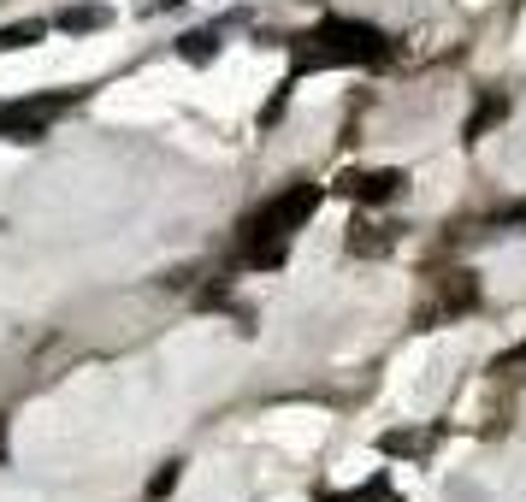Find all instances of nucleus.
Here are the masks:
<instances>
[{
    "mask_svg": "<svg viewBox=\"0 0 526 502\" xmlns=\"http://www.w3.org/2000/svg\"><path fill=\"white\" fill-rule=\"evenodd\" d=\"M473 302H479V278H473V272H450V284H444V308H450V314H467Z\"/></svg>",
    "mask_w": 526,
    "mask_h": 502,
    "instance_id": "6",
    "label": "nucleus"
},
{
    "mask_svg": "<svg viewBox=\"0 0 526 502\" xmlns=\"http://www.w3.org/2000/svg\"><path fill=\"white\" fill-rule=\"evenodd\" d=\"M107 24V6H71L60 12V30H101Z\"/></svg>",
    "mask_w": 526,
    "mask_h": 502,
    "instance_id": "8",
    "label": "nucleus"
},
{
    "mask_svg": "<svg viewBox=\"0 0 526 502\" xmlns=\"http://www.w3.org/2000/svg\"><path fill=\"white\" fill-rule=\"evenodd\" d=\"M178 54H184L190 65H207L213 54H219V48H213V36H207V30H201V36L190 30V36H178Z\"/></svg>",
    "mask_w": 526,
    "mask_h": 502,
    "instance_id": "10",
    "label": "nucleus"
},
{
    "mask_svg": "<svg viewBox=\"0 0 526 502\" xmlns=\"http://www.w3.org/2000/svg\"><path fill=\"white\" fill-rule=\"evenodd\" d=\"M420 432H391V438H379V449H385V455H414V449H420Z\"/></svg>",
    "mask_w": 526,
    "mask_h": 502,
    "instance_id": "11",
    "label": "nucleus"
},
{
    "mask_svg": "<svg viewBox=\"0 0 526 502\" xmlns=\"http://www.w3.org/2000/svg\"><path fill=\"white\" fill-rule=\"evenodd\" d=\"M503 113H509V95H485V101L473 107V119H467V136L479 142V136H485V130H491V125H497Z\"/></svg>",
    "mask_w": 526,
    "mask_h": 502,
    "instance_id": "7",
    "label": "nucleus"
},
{
    "mask_svg": "<svg viewBox=\"0 0 526 502\" xmlns=\"http://www.w3.org/2000/svg\"><path fill=\"white\" fill-rule=\"evenodd\" d=\"M314 207H320V189L314 184H296L284 195H272L261 213L243 219V243H290V231H302L314 219Z\"/></svg>",
    "mask_w": 526,
    "mask_h": 502,
    "instance_id": "2",
    "label": "nucleus"
},
{
    "mask_svg": "<svg viewBox=\"0 0 526 502\" xmlns=\"http://www.w3.org/2000/svg\"><path fill=\"white\" fill-rule=\"evenodd\" d=\"M0 467H6V420H0Z\"/></svg>",
    "mask_w": 526,
    "mask_h": 502,
    "instance_id": "15",
    "label": "nucleus"
},
{
    "mask_svg": "<svg viewBox=\"0 0 526 502\" xmlns=\"http://www.w3.org/2000/svg\"><path fill=\"white\" fill-rule=\"evenodd\" d=\"M515 367H526V337L515 343V349H503V355L491 361V373H515Z\"/></svg>",
    "mask_w": 526,
    "mask_h": 502,
    "instance_id": "12",
    "label": "nucleus"
},
{
    "mask_svg": "<svg viewBox=\"0 0 526 502\" xmlns=\"http://www.w3.org/2000/svg\"><path fill=\"white\" fill-rule=\"evenodd\" d=\"M391 54V42L373 24H349V18H326L320 30H308L296 42V71H320V65H379Z\"/></svg>",
    "mask_w": 526,
    "mask_h": 502,
    "instance_id": "1",
    "label": "nucleus"
},
{
    "mask_svg": "<svg viewBox=\"0 0 526 502\" xmlns=\"http://www.w3.org/2000/svg\"><path fill=\"white\" fill-rule=\"evenodd\" d=\"M77 95H83V89H66V95H36V101H12V107H0V136H12V142H36L42 125H48L54 113H66Z\"/></svg>",
    "mask_w": 526,
    "mask_h": 502,
    "instance_id": "3",
    "label": "nucleus"
},
{
    "mask_svg": "<svg viewBox=\"0 0 526 502\" xmlns=\"http://www.w3.org/2000/svg\"><path fill=\"white\" fill-rule=\"evenodd\" d=\"M172 485H178V467H160V473H154V485H148V497H154V502L172 497Z\"/></svg>",
    "mask_w": 526,
    "mask_h": 502,
    "instance_id": "13",
    "label": "nucleus"
},
{
    "mask_svg": "<svg viewBox=\"0 0 526 502\" xmlns=\"http://www.w3.org/2000/svg\"><path fill=\"white\" fill-rule=\"evenodd\" d=\"M30 42H42V24L30 18V24H0V54L6 48H30Z\"/></svg>",
    "mask_w": 526,
    "mask_h": 502,
    "instance_id": "9",
    "label": "nucleus"
},
{
    "mask_svg": "<svg viewBox=\"0 0 526 502\" xmlns=\"http://www.w3.org/2000/svg\"><path fill=\"white\" fill-rule=\"evenodd\" d=\"M396 249V225H385V231H379V225H355V231H349V254H391Z\"/></svg>",
    "mask_w": 526,
    "mask_h": 502,
    "instance_id": "5",
    "label": "nucleus"
},
{
    "mask_svg": "<svg viewBox=\"0 0 526 502\" xmlns=\"http://www.w3.org/2000/svg\"><path fill=\"white\" fill-rule=\"evenodd\" d=\"M337 189L355 195V201H367V207H379V201H396V195L408 189V178H402L396 166H385V172H349Z\"/></svg>",
    "mask_w": 526,
    "mask_h": 502,
    "instance_id": "4",
    "label": "nucleus"
},
{
    "mask_svg": "<svg viewBox=\"0 0 526 502\" xmlns=\"http://www.w3.org/2000/svg\"><path fill=\"white\" fill-rule=\"evenodd\" d=\"M172 6H178V0H142V18H148V12H172Z\"/></svg>",
    "mask_w": 526,
    "mask_h": 502,
    "instance_id": "14",
    "label": "nucleus"
}]
</instances>
